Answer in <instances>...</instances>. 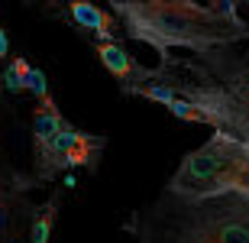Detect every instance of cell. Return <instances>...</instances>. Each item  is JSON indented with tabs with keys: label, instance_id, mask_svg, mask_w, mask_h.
Instances as JSON below:
<instances>
[{
	"label": "cell",
	"instance_id": "12",
	"mask_svg": "<svg viewBox=\"0 0 249 243\" xmlns=\"http://www.w3.org/2000/svg\"><path fill=\"white\" fill-rule=\"evenodd\" d=\"M3 84H7L10 91H23V84H19V78H17V72H13V68H7V75H3Z\"/></svg>",
	"mask_w": 249,
	"mask_h": 243
},
{
	"label": "cell",
	"instance_id": "10",
	"mask_svg": "<svg viewBox=\"0 0 249 243\" xmlns=\"http://www.w3.org/2000/svg\"><path fill=\"white\" fill-rule=\"evenodd\" d=\"M10 68L17 72L19 84H23V91L36 94V101H42V97H49V84H46V75H42L39 68H33V65L26 62V58H13V62H10Z\"/></svg>",
	"mask_w": 249,
	"mask_h": 243
},
{
	"label": "cell",
	"instance_id": "2",
	"mask_svg": "<svg viewBox=\"0 0 249 243\" xmlns=\"http://www.w3.org/2000/svg\"><path fill=\"white\" fill-rule=\"evenodd\" d=\"M152 84H162L191 101L213 120V133L233 136L249 150V52L243 46H220L197 56H159Z\"/></svg>",
	"mask_w": 249,
	"mask_h": 243
},
{
	"label": "cell",
	"instance_id": "11",
	"mask_svg": "<svg viewBox=\"0 0 249 243\" xmlns=\"http://www.w3.org/2000/svg\"><path fill=\"white\" fill-rule=\"evenodd\" d=\"M172 94H175V91H172ZM165 111L172 113V117H178V120H185V123H204V127H211V130H213V120H211V117H207L201 107H194L191 101L178 97V94L165 104Z\"/></svg>",
	"mask_w": 249,
	"mask_h": 243
},
{
	"label": "cell",
	"instance_id": "8",
	"mask_svg": "<svg viewBox=\"0 0 249 243\" xmlns=\"http://www.w3.org/2000/svg\"><path fill=\"white\" fill-rule=\"evenodd\" d=\"M65 127H68V123L62 120L58 107L52 104V94H49V97H42V101L36 104V111H33V150H36V146L52 143L58 133L65 130Z\"/></svg>",
	"mask_w": 249,
	"mask_h": 243
},
{
	"label": "cell",
	"instance_id": "5",
	"mask_svg": "<svg viewBox=\"0 0 249 243\" xmlns=\"http://www.w3.org/2000/svg\"><path fill=\"white\" fill-rule=\"evenodd\" d=\"M104 146H107L104 136L81 133V130H74L71 123H68L52 143L33 150L36 152V178L39 182H52L55 175H62V172H68V168H78V166H91L94 168Z\"/></svg>",
	"mask_w": 249,
	"mask_h": 243
},
{
	"label": "cell",
	"instance_id": "3",
	"mask_svg": "<svg viewBox=\"0 0 249 243\" xmlns=\"http://www.w3.org/2000/svg\"><path fill=\"white\" fill-rule=\"evenodd\" d=\"M139 243H249V201L236 195L188 198L162 188L133 217Z\"/></svg>",
	"mask_w": 249,
	"mask_h": 243
},
{
	"label": "cell",
	"instance_id": "1",
	"mask_svg": "<svg viewBox=\"0 0 249 243\" xmlns=\"http://www.w3.org/2000/svg\"><path fill=\"white\" fill-rule=\"evenodd\" d=\"M110 13L129 39L146 42L156 56H197L220 46L249 42V19L233 0H113Z\"/></svg>",
	"mask_w": 249,
	"mask_h": 243
},
{
	"label": "cell",
	"instance_id": "13",
	"mask_svg": "<svg viewBox=\"0 0 249 243\" xmlns=\"http://www.w3.org/2000/svg\"><path fill=\"white\" fill-rule=\"evenodd\" d=\"M0 56H7V52H3V33H0Z\"/></svg>",
	"mask_w": 249,
	"mask_h": 243
},
{
	"label": "cell",
	"instance_id": "9",
	"mask_svg": "<svg viewBox=\"0 0 249 243\" xmlns=\"http://www.w3.org/2000/svg\"><path fill=\"white\" fill-rule=\"evenodd\" d=\"M55 217H58V198H49L42 211L33 217V224H29V237L26 243H49L52 240V227H55Z\"/></svg>",
	"mask_w": 249,
	"mask_h": 243
},
{
	"label": "cell",
	"instance_id": "6",
	"mask_svg": "<svg viewBox=\"0 0 249 243\" xmlns=\"http://www.w3.org/2000/svg\"><path fill=\"white\" fill-rule=\"evenodd\" d=\"M94 49H97V58L104 62V68L120 81L123 94H133L136 88H142V84H152V68L136 62L120 42H97Z\"/></svg>",
	"mask_w": 249,
	"mask_h": 243
},
{
	"label": "cell",
	"instance_id": "14",
	"mask_svg": "<svg viewBox=\"0 0 249 243\" xmlns=\"http://www.w3.org/2000/svg\"><path fill=\"white\" fill-rule=\"evenodd\" d=\"M0 195H3V182H0Z\"/></svg>",
	"mask_w": 249,
	"mask_h": 243
},
{
	"label": "cell",
	"instance_id": "7",
	"mask_svg": "<svg viewBox=\"0 0 249 243\" xmlns=\"http://www.w3.org/2000/svg\"><path fill=\"white\" fill-rule=\"evenodd\" d=\"M65 13H68L81 29H88L91 36H97V42H117V36H120L117 17H113L110 10L88 3V0H71V3H65Z\"/></svg>",
	"mask_w": 249,
	"mask_h": 243
},
{
	"label": "cell",
	"instance_id": "4",
	"mask_svg": "<svg viewBox=\"0 0 249 243\" xmlns=\"http://www.w3.org/2000/svg\"><path fill=\"white\" fill-rule=\"evenodd\" d=\"M165 188L188 198L236 195L249 201V150L233 136L211 133L204 146H197L178 162Z\"/></svg>",
	"mask_w": 249,
	"mask_h": 243
}]
</instances>
